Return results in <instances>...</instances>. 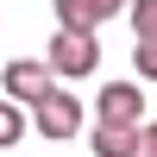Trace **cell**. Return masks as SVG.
I'll return each mask as SVG.
<instances>
[{"label":"cell","instance_id":"1","mask_svg":"<svg viewBox=\"0 0 157 157\" xmlns=\"http://www.w3.org/2000/svg\"><path fill=\"white\" fill-rule=\"evenodd\" d=\"M44 63H50V75H63V82H69V75H94L101 69V38L94 32H63V25H57Z\"/></svg>","mask_w":157,"mask_h":157},{"label":"cell","instance_id":"2","mask_svg":"<svg viewBox=\"0 0 157 157\" xmlns=\"http://www.w3.org/2000/svg\"><path fill=\"white\" fill-rule=\"evenodd\" d=\"M0 82H6V101L13 107H38V101L50 94V88H57V75H50V63H38V57H19V63H6V69H0Z\"/></svg>","mask_w":157,"mask_h":157},{"label":"cell","instance_id":"3","mask_svg":"<svg viewBox=\"0 0 157 157\" xmlns=\"http://www.w3.org/2000/svg\"><path fill=\"white\" fill-rule=\"evenodd\" d=\"M32 126H38L44 138H69L75 126H82V101H75L69 88H50V94L32 107Z\"/></svg>","mask_w":157,"mask_h":157},{"label":"cell","instance_id":"4","mask_svg":"<svg viewBox=\"0 0 157 157\" xmlns=\"http://www.w3.org/2000/svg\"><path fill=\"white\" fill-rule=\"evenodd\" d=\"M101 126H145V94H138V82H107L94 101Z\"/></svg>","mask_w":157,"mask_h":157},{"label":"cell","instance_id":"5","mask_svg":"<svg viewBox=\"0 0 157 157\" xmlns=\"http://www.w3.org/2000/svg\"><path fill=\"white\" fill-rule=\"evenodd\" d=\"M120 6L126 0H57V19H63V32H94V25H107Z\"/></svg>","mask_w":157,"mask_h":157},{"label":"cell","instance_id":"6","mask_svg":"<svg viewBox=\"0 0 157 157\" xmlns=\"http://www.w3.org/2000/svg\"><path fill=\"white\" fill-rule=\"evenodd\" d=\"M94 157H132L138 151V126H94Z\"/></svg>","mask_w":157,"mask_h":157},{"label":"cell","instance_id":"7","mask_svg":"<svg viewBox=\"0 0 157 157\" xmlns=\"http://www.w3.org/2000/svg\"><path fill=\"white\" fill-rule=\"evenodd\" d=\"M25 132H32V120H25L13 101H0V151H6V145H19Z\"/></svg>","mask_w":157,"mask_h":157},{"label":"cell","instance_id":"8","mask_svg":"<svg viewBox=\"0 0 157 157\" xmlns=\"http://www.w3.org/2000/svg\"><path fill=\"white\" fill-rule=\"evenodd\" d=\"M132 32H138V44L157 38V0H132Z\"/></svg>","mask_w":157,"mask_h":157},{"label":"cell","instance_id":"9","mask_svg":"<svg viewBox=\"0 0 157 157\" xmlns=\"http://www.w3.org/2000/svg\"><path fill=\"white\" fill-rule=\"evenodd\" d=\"M132 69L145 75V82H157V38H145V44L132 50Z\"/></svg>","mask_w":157,"mask_h":157},{"label":"cell","instance_id":"10","mask_svg":"<svg viewBox=\"0 0 157 157\" xmlns=\"http://www.w3.org/2000/svg\"><path fill=\"white\" fill-rule=\"evenodd\" d=\"M132 157H157V126H138V151Z\"/></svg>","mask_w":157,"mask_h":157}]
</instances>
